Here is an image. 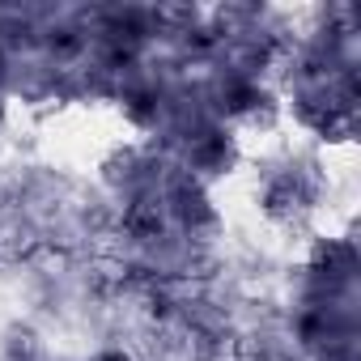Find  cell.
I'll list each match as a JSON object with an SVG mask.
<instances>
[{
    "instance_id": "cell-1",
    "label": "cell",
    "mask_w": 361,
    "mask_h": 361,
    "mask_svg": "<svg viewBox=\"0 0 361 361\" xmlns=\"http://www.w3.org/2000/svg\"><path fill=\"white\" fill-rule=\"evenodd\" d=\"M94 361H128V357H123V353H119V348H111V353H98V357H94Z\"/></svg>"
}]
</instances>
